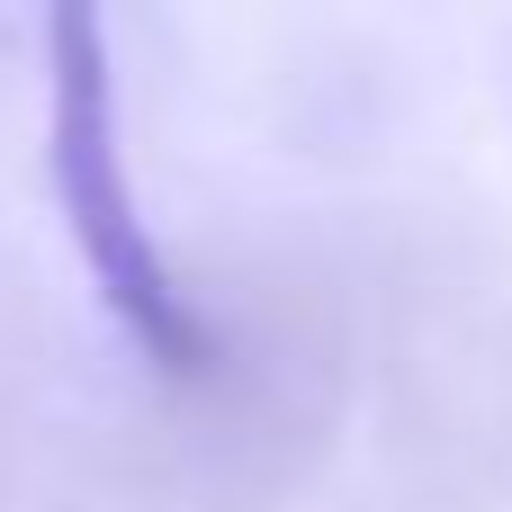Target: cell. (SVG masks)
<instances>
[{
	"label": "cell",
	"instance_id": "cell-1",
	"mask_svg": "<svg viewBox=\"0 0 512 512\" xmlns=\"http://www.w3.org/2000/svg\"><path fill=\"white\" fill-rule=\"evenodd\" d=\"M45 162H54V207L63 234L99 288V306L162 360V369H198L207 333L153 243V225L135 216V180H126V144H117V72H108V27L99 9H54L45 18Z\"/></svg>",
	"mask_w": 512,
	"mask_h": 512
}]
</instances>
